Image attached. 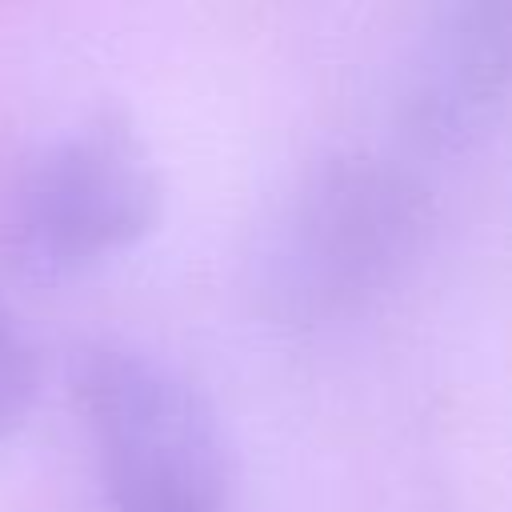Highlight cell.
<instances>
[{"mask_svg": "<svg viewBox=\"0 0 512 512\" xmlns=\"http://www.w3.org/2000/svg\"><path fill=\"white\" fill-rule=\"evenodd\" d=\"M428 228L432 196L408 164L332 148L288 180L256 232V304L288 328L348 320L404 280Z\"/></svg>", "mask_w": 512, "mask_h": 512, "instance_id": "6da1fadb", "label": "cell"}, {"mask_svg": "<svg viewBox=\"0 0 512 512\" xmlns=\"http://www.w3.org/2000/svg\"><path fill=\"white\" fill-rule=\"evenodd\" d=\"M72 392L112 512H232L236 460L212 396L164 352L92 340Z\"/></svg>", "mask_w": 512, "mask_h": 512, "instance_id": "7a4b0ae2", "label": "cell"}, {"mask_svg": "<svg viewBox=\"0 0 512 512\" xmlns=\"http://www.w3.org/2000/svg\"><path fill=\"white\" fill-rule=\"evenodd\" d=\"M164 212V176L124 112H96L28 164L12 228L40 268H84L140 244Z\"/></svg>", "mask_w": 512, "mask_h": 512, "instance_id": "3957f363", "label": "cell"}, {"mask_svg": "<svg viewBox=\"0 0 512 512\" xmlns=\"http://www.w3.org/2000/svg\"><path fill=\"white\" fill-rule=\"evenodd\" d=\"M512 100V0L436 8L412 36L396 116L412 144L452 152L472 144Z\"/></svg>", "mask_w": 512, "mask_h": 512, "instance_id": "277c9868", "label": "cell"}, {"mask_svg": "<svg viewBox=\"0 0 512 512\" xmlns=\"http://www.w3.org/2000/svg\"><path fill=\"white\" fill-rule=\"evenodd\" d=\"M36 384H40L36 348L28 344L24 328L0 308V436L24 424L36 400Z\"/></svg>", "mask_w": 512, "mask_h": 512, "instance_id": "5b68a950", "label": "cell"}]
</instances>
